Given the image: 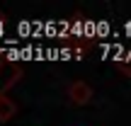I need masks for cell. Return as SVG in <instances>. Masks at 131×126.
Segmentation results:
<instances>
[{
	"mask_svg": "<svg viewBox=\"0 0 131 126\" xmlns=\"http://www.w3.org/2000/svg\"><path fill=\"white\" fill-rule=\"evenodd\" d=\"M19 78H22V65L0 58V95H5V90H10Z\"/></svg>",
	"mask_w": 131,
	"mask_h": 126,
	"instance_id": "1",
	"label": "cell"
},
{
	"mask_svg": "<svg viewBox=\"0 0 131 126\" xmlns=\"http://www.w3.org/2000/svg\"><path fill=\"white\" fill-rule=\"evenodd\" d=\"M68 97H70L73 104H88L90 97H92V87L85 80H78V83H73L68 87Z\"/></svg>",
	"mask_w": 131,
	"mask_h": 126,
	"instance_id": "2",
	"label": "cell"
},
{
	"mask_svg": "<svg viewBox=\"0 0 131 126\" xmlns=\"http://www.w3.org/2000/svg\"><path fill=\"white\" fill-rule=\"evenodd\" d=\"M15 114H17V104H15L7 95H0V124L10 121Z\"/></svg>",
	"mask_w": 131,
	"mask_h": 126,
	"instance_id": "3",
	"label": "cell"
}]
</instances>
